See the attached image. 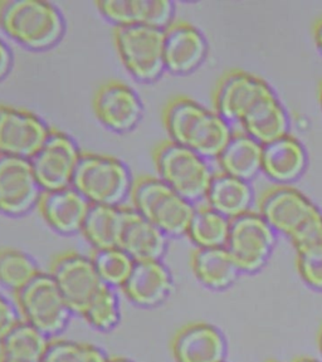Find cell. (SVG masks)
<instances>
[{
	"mask_svg": "<svg viewBox=\"0 0 322 362\" xmlns=\"http://www.w3.org/2000/svg\"><path fill=\"white\" fill-rule=\"evenodd\" d=\"M163 122L170 141L205 158H217L234 132L232 124L214 108L188 96L173 97L166 102Z\"/></svg>",
	"mask_w": 322,
	"mask_h": 362,
	"instance_id": "cell-1",
	"label": "cell"
},
{
	"mask_svg": "<svg viewBox=\"0 0 322 362\" xmlns=\"http://www.w3.org/2000/svg\"><path fill=\"white\" fill-rule=\"evenodd\" d=\"M0 28L23 47L40 52L62 40L66 21L47 0H0Z\"/></svg>",
	"mask_w": 322,
	"mask_h": 362,
	"instance_id": "cell-2",
	"label": "cell"
},
{
	"mask_svg": "<svg viewBox=\"0 0 322 362\" xmlns=\"http://www.w3.org/2000/svg\"><path fill=\"white\" fill-rule=\"evenodd\" d=\"M134 177L122 160L108 153L82 151L72 187L91 205L122 206L130 198Z\"/></svg>",
	"mask_w": 322,
	"mask_h": 362,
	"instance_id": "cell-3",
	"label": "cell"
},
{
	"mask_svg": "<svg viewBox=\"0 0 322 362\" xmlns=\"http://www.w3.org/2000/svg\"><path fill=\"white\" fill-rule=\"evenodd\" d=\"M131 208L158 226L168 238L187 235L195 205L183 198L158 176L136 177L130 195Z\"/></svg>",
	"mask_w": 322,
	"mask_h": 362,
	"instance_id": "cell-4",
	"label": "cell"
},
{
	"mask_svg": "<svg viewBox=\"0 0 322 362\" xmlns=\"http://www.w3.org/2000/svg\"><path fill=\"white\" fill-rule=\"evenodd\" d=\"M153 160L159 179L183 198L192 204L205 199L215 174L208 158L165 140L154 148Z\"/></svg>",
	"mask_w": 322,
	"mask_h": 362,
	"instance_id": "cell-5",
	"label": "cell"
},
{
	"mask_svg": "<svg viewBox=\"0 0 322 362\" xmlns=\"http://www.w3.org/2000/svg\"><path fill=\"white\" fill-rule=\"evenodd\" d=\"M13 294L21 320L40 329L48 339L59 337L74 315L50 272H40Z\"/></svg>",
	"mask_w": 322,
	"mask_h": 362,
	"instance_id": "cell-6",
	"label": "cell"
},
{
	"mask_svg": "<svg viewBox=\"0 0 322 362\" xmlns=\"http://www.w3.org/2000/svg\"><path fill=\"white\" fill-rule=\"evenodd\" d=\"M113 43L125 69L140 82H154L164 74V29L115 27Z\"/></svg>",
	"mask_w": 322,
	"mask_h": 362,
	"instance_id": "cell-7",
	"label": "cell"
},
{
	"mask_svg": "<svg viewBox=\"0 0 322 362\" xmlns=\"http://www.w3.org/2000/svg\"><path fill=\"white\" fill-rule=\"evenodd\" d=\"M277 242V233L265 221L258 210H249L231 221L226 248L244 274L263 269Z\"/></svg>",
	"mask_w": 322,
	"mask_h": 362,
	"instance_id": "cell-8",
	"label": "cell"
},
{
	"mask_svg": "<svg viewBox=\"0 0 322 362\" xmlns=\"http://www.w3.org/2000/svg\"><path fill=\"white\" fill-rule=\"evenodd\" d=\"M82 151L64 131L51 129L40 150L29 158L42 192L72 187Z\"/></svg>",
	"mask_w": 322,
	"mask_h": 362,
	"instance_id": "cell-9",
	"label": "cell"
},
{
	"mask_svg": "<svg viewBox=\"0 0 322 362\" xmlns=\"http://www.w3.org/2000/svg\"><path fill=\"white\" fill-rule=\"evenodd\" d=\"M322 210L294 185L267 187L258 198V213L277 234L291 238Z\"/></svg>",
	"mask_w": 322,
	"mask_h": 362,
	"instance_id": "cell-10",
	"label": "cell"
},
{
	"mask_svg": "<svg viewBox=\"0 0 322 362\" xmlns=\"http://www.w3.org/2000/svg\"><path fill=\"white\" fill-rule=\"evenodd\" d=\"M50 274L74 315H81L106 286L97 274L90 257L66 250L52 260Z\"/></svg>",
	"mask_w": 322,
	"mask_h": 362,
	"instance_id": "cell-11",
	"label": "cell"
},
{
	"mask_svg": "<svg viewBox=\"0 0 322 362\" xmlns=\"http://www.w3.org/2000/svg\"><path fill=\"white\" fill-rule=\"evenodd\" d=\"M273 92V87L258 74L231 69L215 85L213 108L231 124L239 122L260 98Z\"/></svg>",
	"mask_w": 322,
	"mask_h": 362,
	"instance_id": "cell-12",
	"label": "cell"
},
{
	"mask_svg": "<svg viewBox=\"0 0 322 362\" xmlns=\"http://www.w3.org/2000/svg\"><path fill=\"white\" fill-rule=\"evenodd\" d=\"M51 129L30 110L0 103V155L29 160Z\"/></svg>",
	"mask_w": 322,
	"mask_h": 362,
	"instance_id": "cell-13",
	"label": "cell"
},
{
	"mask_svg": "<svg viewBox=\"0 0 322 362\" xmlns=\"http://www.w3.org/2000/svg\"><path fill=\"white\" fill-rule=\"evenodd\" d=\"M93 112L106 129L129 132L142 121L144 105L136 90L120 79L102 83L93 96Z\"/></svg>",
	"mask_w": 322,
	"mask_h": 362,
	"instance_id": "cell-14",
	"label": "cell"
},
{
	"mask_svg": "<svg viewBox=\"0 0 322 362\" xmlns=\"http://www.w3.org/2000/svg\"><path fill=\"white\" fill-rule=\"evenodd\" d=\"M32 165L27 158L0 155V213L22 216L29 213L42 195Z\"/></svg>",
	"mask_w": 322,
	"mask_h": 362,
	"instance_id": "cell-15",
	"label": "cell"
},
{
	"mask_svg": "<svg viewBox=\"0 0 322 362\" xmlns=\"http://www.w3.org/2000/svg\"><path fill=\"white\" fill-rule=\"evenodd\" d=\"M170 351L176 362H226L228 342L221 328L197 321L176 331Z\"/></svg>",
	"mask_w": 322,
	"mask_h": 362,
	"instance_id": "cell-16",
	"label": "cell"
},
{
	"mask_svg": "<svg viewBox=\"0 0 322 362\" xmlns=\"http://www.w3.org/2000/svg\"><path fill=\"white\" fill-rule=\"evenodd\" d=\"M208 49L203 32L190 22L176 19L164 29L165 69L171 74H192L205 61Z\"/></svg>",
	"mask_w": 322,
	"mask_h": 362,
	"instance_id": "cell-17",
	"label": "cell"
},
{
	"mask_svg": "<svg viewBox=\"0 0 322 362\" xmlns=\"http://www.w3.org/2000/svg\"><path fill=\"white\" fill-rule=\"evenodd\" d=\"M121 291L132 305L156 308L169 300L174 291V278L163 260L136 262Z\"/></svg>",
	"mask_w": 322,
	"mask_h": 362,
	"instance_id": "cell-18",
	"label": "cell"
},
{
	"mask_svg": "<svg viewBox=\"0 0 322 362\" xmlns=\"http://www.w3.org/2000/svg\"><path fill=\"white\" fill-rule=\"evenodd\" d=\"M95 4L102 17L115 27L165 29L176 21V6L169 0H98Z\"/></svg>",
	"mask_w": 322,
	"mask_h": 362,
	"instance_id": "cell-19",
	"label": "cell"
},
{
	"mask_svg": "<svg viewBox=\"0 0 322 362\" xmlns=\"http://www.w3.org/2000/svg\"><path fill=\"white\" fill-rule=\"evenodd\" d=\"M90 206L91 204L72 187L43 192L37 204L45 224L62 235L81 233Z\"/></svg>",
	"mask_w": 322,
	"mask_h": 362,
	"instance_id": "cell-20",
	"label": "cell"
},
{
	"mask_svg": "<svg viewBox=\"0 0 322 362\" xmlns=\"http://www.w3.org/2000/svg\"><path fill=\"white\" fill-rule=\"evenodd\" d=\"M309 153L304 142L294 134L263 145L262 173L275 185H292L305 173Z\"/></svg>",
	"mask_w": 322,
	"mask_h": 362,
	"instance_id": "cell-21",
	"label": "cell"
},
{
	"mask_svg": "<svg viewBox=\"0 0 322 362\" xmlns=\"http://www.w3.org/2000/svg\"><path fill=\"white\" fill-rule=\"evenodd\" d=\"M124 214L120 248L124 249L135 262L163 260L168 252L169 238L134 208L124 206Z\"/></svg>",
	"mask_w": 322,
	"mask_h": 362,
	"instance_id": "cell-22",
	"label": "cell"
},
{
	"mask_svg": "<svg viewBox=\"0 0 322 362\" xmlns=\"http://www.w3.org/2000/svg\"><path fill=\"white\" fill-rule=\"evenodd\" d=\"M238 124H241L243 132L262 145L291 132L289 111L276 92L260 98Z\"/></svg>",
	"mask_w": 322,
	"mask_h": 362,
	"instance_id": "cell-23",
	"label": "cell"
},
{
	"mask_svg": "<svg viewBox=\"0 0 322 362\" xmlns=\"http://www.w3.org/2000/svg\"><path fill=\"white\" fill-rule=\"evenodd\" d=\"M204 200L212 209L232 221L253 209L255 190L251 181L218 171L212 179Z\"/></svg>",
	"mask_w": 322,
	"mask_h": 362,
	"instance_id": "cell-24",
	"label": "cell"
},
{
	"mask_svg": "<svg viewBox=\"0 0 322 362\" xmlns=\"http://www.w3.org/2000/svg\"><path fill=\"white\" fill-rule=\"evenodd\" d=\"M262 144L242 130L234 131L215 160L222 173L252 181L262 173Z\"/></svg>",
	"mask_w": 322,
	"mask_h": 362,
	"instance_id": "cell-25",
	"label": "cell"
},
{
	"mask_svg": "<svg viewBox=\"0 0 322 362\" xmlns=\"http://www.w3.org/2000/svg\"><path fill=\"white\" fill-rule=\"evenodd\" d=\"M190 268L198 282L212 291H226L232 287L241 274L226 247L194 249Z\"/></svg>",
	"mask_w": 322,
	"mask_h": 362,
	"instance_id": "cell-26",
	"label": "cell"
},
{
	"mask_svg": "<svg viewBox=\"0 0 322 362\" xmlns=\"http://www.w3.org/2000/svg\"><path fill=\"white\" fill-rule=\"evenodd\" d=\"M124 219V206L91 205L81 234L93 250L119 247Z\"/></svg>",
	"mask_w": 322,
	"mask_h": 362,
	"instance_id": "cell-27",
	"label": "cell"
},
{
	"mask_svg": "<svg viewBox=\"0 0 322 362\" xmlns=\"http://www.w3.org/2000/svg\"><path fill=\"white\" fill-rule=\"evenodd\" d=\"M229 229L231 219L203 204L195 206L187 237L197 249L222 248L226 247Z\"/></svg>",
	"mask_w": 322,
	"mask_h": 362,
	"instance_id": "cell-28",
	"label": "cell"
},
{
	"mask_svg": "<svg viewBox=\"0 0 322 362\" xmlns=\"http://www.w3.org/2000/svg\"><path fill=\"white\" fill-rule=\"evenodd\" d=\"M50 339L40 329L21 320L0 339V356L25 362H40Z\"/></svg>",
	"mask_w": 322,
	"mask_h": 362,
	"instance_id": "cell-29",
	"label": "cell"
},
{
	"mask_svg": "<svg viewBox=\"0 0 322 362\" xmlns=\"http://www.w3.org/2000/svg\"><path fill=\"white\" fill-rule=\"evenodd\" d=\"M33 257L21 249L0 248V286L16 293L40 273Z\"/></svg>",
	"mask_w": 322,
	"mask_h": 362,
	"instance_id": "cell-30",
	"label": "cell"
},
{
	"mask_svg": "<svg viewBox=\"0 0 322 362\" xmlns=\"http://www.w3.org/2000/svg\"><path fill=\"white\" fill-rule=\"evenodd\" d=\"M90 258L102 282L113 289L124 287L136 263L120 247L93 250Z\"/></svg>",
	"mask_w": 322,
	"mask_h": 362,
	"instance_id": "cell-31",
	"label": "cell"
},
{
	"mask_svg": "<svg viewBox=\"0 0 322 362\" xmlns=\"http://www.w3.org/2000/svg\"><path fill=\"white\" fill-rule=\"evenodd\" d=\"M79 316L98 332L113 331L121 322V305L116 291L105 286Z\"/></svg>",
	"mask_w": 322,
	"mask_h": 362,
	"instance_id": "cell-32",
	"label": "cell"
},
{
	"mask_svg": "<svg viewBox=\"0 0 322 362\" xmlns=\"http://www.w3.org/2000/svg\"><path fill=\"white\" fill-rule=\"evenodd\" d=\"M110 357L100 346L76 339H50L40 362H108Z\"/></svg>",
	"mask_w": 322,
	"mask_h": 362,
	"instance_id": "cell-33",
	"label": "cell"
},
{
	"mask_svg": "<svg viewBox=\"0 0 322 362\" xmlns=\"http://www.w3.org/2000/svg\"><path fill=\"white\" fill-rule=\"evenodd\" d=\"M296 268L306 286L322 292V245L296 250Z\"/></svg>",
	"mask_w": 322,
	"mask_h": 362,
	"instance_id": "cell-34",
	"label": "cell"
},
{
	"mask_svg": "<svg viewBox=\"0 0 322 362\" xmlns=\"http://www.w3.org/2000/svg\"><path fill=\"white\" fill-rule=\"evenodd\" d=\"M289 242L294 245V250L322 245V211L289 238Z\"/></svg>",
	"mask_w": 322,
	"mask_h": 362,
	"instance_id": "cell-35",
	"label": "cell"
},
{
	"mask_svg": "<svg viewBox=\"0 0 322 362\" xmlns=\"http://www.w3.org/2000/svg\"><path fill=\"white\" fill-rule=\"evenodd\" d=\"M21 321L16 303L0 293V339Z\"/></svg>",
	"mask_w": 322,
	"mask_h": 362,
	"instance_id": "cell-36",
	"label": "cell"
},
{
	"mask_svg": "<svg viewBox=\"0 0 322 362\" xmlns=\"http://www.w3.org/2000/svg\"><path fill=\"white\" fill-rule=\"evenodd\" d=\"M13 66V53L6 42L0 38V81L6 78Z\"/></svg>",
	"mask_w": 322,
	"mask_h": 362,
	"instance_id": "cell-37",
	"label": "cell"
},
{
	"mask_svg": "<svg viewBox=\"0 0 322 362\" xmlns=\"http://www.w3.org/2000/svg\"><path fill=\"white\" fill-rule=\"evenodd\" d=\"M312 37L317 49L322 53V17L318 18L312 27Z\"/></svg>",
	"mask_w": 322,
	"mask_h": 362,
	"instance_id": "cell-38",
	"label": "cell"
},
{
	"mask_svg": "<svg viewBox=\"0 0 322 362\" xmlns=\"http://www.w3.org/2000/svg\"><path fill=\"white\" fill-rule=\"evenodd\" d=\"M108 362H135L134 360H131V358H127V357L124 356H113L108 358Z\"/></svg>",
	"mask_w": 322,
	"mask_h": 362,
	"instance_id": "cell-39",
	"label": "cell"
},
{
	"mask_svg": "<svg viewBox=\"0 0 322 362\" xmlns=\"http://www.w3.org/2000/svg\"><path fill=\"white\" fill-rule=\"evenodd\" d=\"M294 362H322L321 360H317L315 357L302 356L299 357Z\"/></svg>",
	"mask_w": 322,
	"mask_h": 362,
	"instance_id": "cell-40",
	"label": "cell"
},
{
	"mask_svg": "<svg viewBox=\"0 0 322 362\" xmlns=\"http://www.w3.org/2000/svg\"><path fill=\"white\" fill-rule=\"evenodd\" d=\"M317 346H318V351H320V355L322 357V326L318 331V336H317Z\"/></svg>",
	"mask_w": 322,
	"mask_h": 362,
	"instance_id": "cell-41",
	"label": "cell"
},
{
	"mask_svg": "<svg viewBox=\"0 0 322 362\" xmlns=\"http://www.w3.org/2000/svg\"><path fill=\"white\" fill-rule=\"evenodd\" d=\"M0 362H25V361H19V360H14V358H9V357L0 356Z\"/></svg>",
	"mask_w": 322,
	"mask_h": 362,
	"instance_id": "cell-42",
	"label": "cell"
},
{
	"mask_svg": "<svg viewBox=\"0 0 322 362\" xmlns=\"http://www.w3.org/2000/svg\"><path fill=\"white\" fill-rule=\"evenodd\" d=\"M318 103H320L322 110V81L321 83H320V87H318Z\"/></svg>",
	"mask_w": 322,
	"mask_h": 362,
	"instance_id": "cell-43",
	"label": "cell"
},
{
	"mask_svg": "<svg viewBox=\"0 0 322 362\" xmlns=\"http://www.w3.org/2000/svg\"><path fill=\"white\" fill-rule=\"evenodd\" d=\"M272 362H277V361H272Z\"/></svg>",
	"mask_w": 322,
	"mask_h": 362,
	"instance_id": "cell-44",
	"label": "cell"
}]
</instances>
